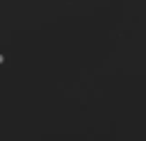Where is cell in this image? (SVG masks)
Instances as JSON below:
<instances>
[]
</instances>
